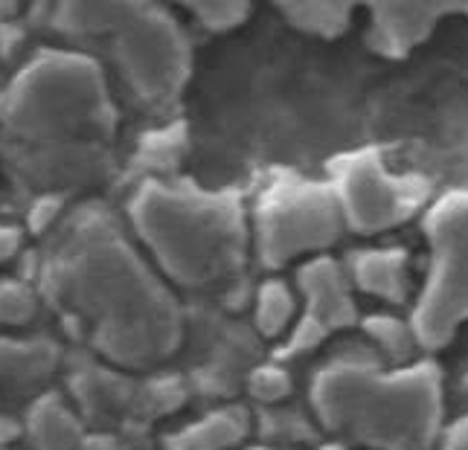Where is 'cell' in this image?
<instances>
[{"mask_svg": "<svg viewBox=\"0 0 468 450\" xmlns=\"http://www.w3.org/2000/svg\"><path fill=\"white\" fill-rule=\"evenodd\" d=\"M117 128L108 73L85 53L50 47L0 90V166L15 186L58 201L105 181Z\"/></svg>", "mask_w": 468, "mask_h": 450, "instance_id": "obj_1", "label": "cell"}, {"mask_svg": "<svg viewBox=\"0 0 468 450\" xmlns=\"http://www.w3.org/2000/svg\"><path fill=\"white\" fill-rule=\"evenodd\" d=\"M47 291L105 358L149 366L181 340V311L160 273L102 215H88L47 262Z\"/></svg>", "mask_w": 468, "mask_h": 450, "instance_id": "obj_2", "label": "cell"}, {"mask_svg": "<svg viewBox=\"0 0 468 450\" xmlns=\"http://www.w3.org/2000/svg\"><path fill=\"white\" fill-rule=\"evenodd\" d=\"M32 18L114 76L137 108L166 117L181 102L192 50L164 0H38Z\"/></svg>", "mask_w": 468, "mask_h": 450, "instance_id": "obj_3", "label": "cell"}, {"mask_svg": "<svg viewBox=\"0 0 468 450\" xmlns=\"http://www.w3.org/2000/svg\"><path fill=\"white\" fill-rule=\"evenodd\" d=\"M312 410L332 436L367 450H433L445 427L433 361L332 358L312 378Z\"/></svg>", "mask_w": 468, "mask_h": 450, "instance_id": "obj_4", "label": "cell"}, {"mask_svg": "<svg viewBox=\"0 0 468 450\" xmlns=\"http://www.w3.org/2000/svg\"><path fill=\"white\" fill-rule=\"evenodd\" d=\"M128 221L160 277L181 288L228 282L248 259L250 221L230 189L146 181L128 201Z\"/></svg>", "mask_w": 468, "mask_h": 450, "instance_id": "obj_5", "label": "cell"}, {"mask_svg": "<svg viewBox=\"0 0 468 450\" xmlns=\"http://www.w3.org/2000/svg\"><path fill=\"white\" fill-rule=\"evenodd\" d=\"M425 238L428 270L410 326L419 346L437 351L454 340L468 319V189L445 192L428 206Z\"/></svg>", "mask_w": 468, "mask_h": 450, "instance_id": "obj_6", "label": "cell"}, {"mask_svg": "<svg viewBox=\"0 0 468 450\" xmlns=\"http://www.w3.org/2000/svg\"><path fill=\"white\" fill-rule=\"evenodd\" d=\"M346 227L329 181L282 174L262 189L250 218V245L265 267L312 259L341 238Z\"/></svg>", "mask_w": 468, "mask_h": 450, "instance_id": "obj_7", "label": "cell"}, {"mask_svg": "<svg viewBox=\"0 0 468 450\" xmlns=\"http://www.w3.org/2000/svg\"><path fill=\"white\" fill-rule=\"evenodd\" d=\"M329 183L341 204L346 227L364 235L408 221L425 201V183L408 174H393L373 149L337 157Z\"/></svg>", "mask_w": 468, "mask_h": 450, "instance_id": "obj_8", "label": "cell"}, {"mask_svg": "<svg viewBox=\"0 0 468 450\" xmlns=\"http://www.w3.org/2000/svg\"><path fill=\"white\" fill-rule=\"evenodd\" d=\"M349 273L341 262L329 256H312L297 270V294L303 309L297 314L294 329L282 340V355H303L317 349L335 331L355 326L358 309H355Z\"/></svg>", "mask_w": 468, "mask_h": 450, "instance_id": "obj_9", "label": "cell"}, {"mask_svg": "<svg viewBox=\"0 0 468 450\" xmlns=\"http://www.w3.org/2000/svg\"><path fill=\"white\" fill-rule=\"evenodd\" d=\"M373 18L376 44L381 50L401 56L413 50L431 29L454 12H468V0H358Z\"/></svg>", "mask_w": 468, "mask_h": 450, "instance_id": "obj_10", "label": "cell"}, {"mask_svg": "<svg viewBox=\"0 0 468 450\" xmlns=\"http://www.w3.org/2000/svg\"><path fill=\"white\" fill-rule=\"evenodd\" d=\"M344 267L349 273L352 288L387 305H405L413 291L408 253L399 247L358 250L352 253V259Z\"/></svg>", "mask_w": 468, "mask_h": 450, "instance_id": "obj_11", "label": "cell"}, {"mask_svg": "<svg viewBox=\"0 0 468 450\" xmlns=\"http://www.w3.org/2000/svg\"><path fill=\"white\" fill-rule=\"evenodd\" d=\"M250 413L241 404H228L181 427L166 439L169 450H236L250 439Z\"/></svg>", "mask_w": 468, "mask_h": 450, "instance_id": "obj_12", "label": "cell"}, {"mask_svg": "<svg viewBox=\"0 0 468 450\" xmlns=\"http://www.w3.org/2000/svg\"><path fill=\"white\" fill-rule=\"evenodd\" d=\"M300 314V297L292 285L282 279H265L256 291L253 305V323L268 340H285L288 331L294 329Z\"/></svg>", "mask_w": 468, "mask_h": 450, "instance_id": "obj_13", "label": "cell"}, {"mask_svg": "<svg viewBox=\"0 0 468 450\" xmlns=\"http://www.w3.org/2000/svg\"><path fill=\"white\" fill-rule=\"evenodd\" d=\"M294 26L314 36H337L358 9V0H271Z\"/></svg>", "mask_w": 468, "mask_h": 450, "instance_id": "obj_14", "label": "cell"}, {"mask_svg": "<svg viewBox=\"0 0 468 450\" xmlns=\"http://www.w3.org/2000/svg\"><path fill=\"white\" fill-rule=\"evenodd\" d=\"M364 331L369 334V340L376 343L381 351L384 363H408L416 361L413 349H422L416 340V331L410 326V319H399L390 314H376L364 319Z\"/></svg>", "mask_w": 468, "mask_h": 450, "instance_id": "obj_15", "label": "cell"}, {"mask_svg": "<svg viewBox=\"0 0 468 450\" xmlns=\"http://www.w3.org/2000/svg\"><path fill=\"white\" fill-rule=\"evenodd\" d=\"M164 4L184 9L201 26L213 32L239 26L250 12V0H164Z\"/></svg>", "mask_w": 468, "mask_h": 450, "instance_id": "obj_16", "label": "cell"}, {"mask_svg": "<svg viewBox=\"0 0 468 450\" xmlns=\"http://www.w3.org/2000/svg\"><path fill=\"white\" fill-rule=\"evenodd\" d=\"M32 433H36V445L38 450H76V424L68 413L56 404H47L36 413V424H32Z\"/></svg>", "mask_w": 468, "mask_h": 450, "instance_id": "obj_17", "label": "cell"}, {"mask_svg": "<svg viewBox=\"0 0 468 450\" xmlns=\"http://www.w3.org/2000/svg\"><path fill=\"white\" fill-rule=\"evenodd\" d=\"M36 314V299L24 285L15 282H0V323L4 326H18Z\"/></svg>", "mask_w": 468, "mask_h": 450, "instance_id": "obj_18", "label": "cell"}, {"mask_svg": "<svg viewBox=\"0 0 468 450\" xmlns=\"http://www.w3.org/2000/svg\"><path fill=\"white\" fill-rule=\"evenodd\" d=\"M250 392L260 401H282L292 392V378L280 366H262L250 375Z\"/></svg>", "mask_w": 468, "mask_h": 450, "instance_id": "obj_19", "label": "cell"}, {"mask_svg": "<svg viewBox=\"0 0 468 450\" xmlns=\"http://www.w3.org/2000/svg\"><path fill=\"white\" fill-rule=\"evenodd\" d=\"M437 450H468V413L460 415L457 422H451L448 427H442Z\"/></svg>", "mask_w": 468, "mask_h": 450, "instance_id": "obj_20", "label": "cell"}, {"mask_svg": "<svg viewBox=\"0 0 468 450\" xmlns=\"http://www.w3.org/2000/svg\"><path fill=\"white\" fill-rule=\"evenodd\" d=\"M21 247V233L9 227V224H0V265L9 262Z\"/></svg>", "mask_w": 468, "mask_h": 450, "instance_id": "obj_21", "label": "cell"}, {"mask_svg": "<svg viewBox=\"0 0 468 450\" xmlns=\"http://www.w3.org/2000/svg\"><path fill=\"white\" fill-rule=\"evenodd\" d=\"M24 6V0H0V15H15Z\"/></svg>", "mask_w": 468, "mask_h": 450, "instance_id": "obj_22", "label": "cell"}, {"mask_svg": "<svg viewBox=\"0 0 468 450\" xmlns=\"http://www.w3.org/2000/svg\"><path fill=\"white\" fill-rule=\"evenodd\" d=\"M236 450H271V447H250V445H241V447H236Z\"/></svg>", "mask_w": 468, "mask_h": 450, "instance_id": "obj_23", "label": "cell"}]
</instances>
